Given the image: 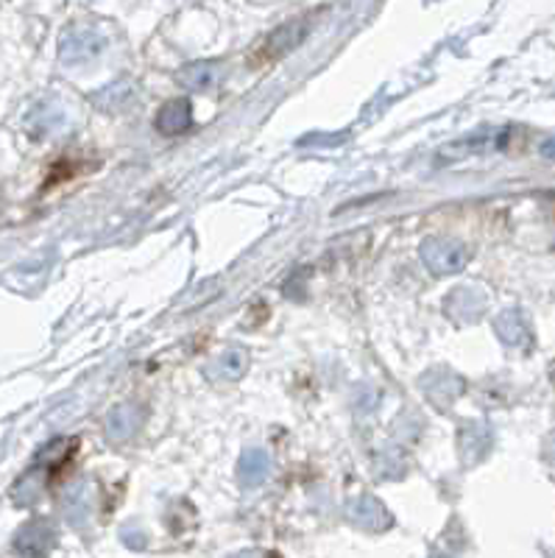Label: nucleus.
<instances>
[{
    "instance_id": "obj_11",
    "label": "nucleus",
    "mask_w": 555,
    "mask_h": 558,
    "mask_svg": "<svg viewBox=\"0 0 555 558\" xmlns=\"http://www.w3.org/2000/svg\"><path fill=\"white\" fill-rule=\"evenodd\" d=\"M494 330H497L499 341L508 343V347H528L530 343V327L517 307H508V311L499 313L494 318Z\"/></svg>"
},
{
    "instance_id": "obj_16",
    "label": "nucleus",
    "mask_w": 555,
    "mask_h": 558,
    "mask_svg": "<svg viewBox=\"0 0 555 558\" xmlns=\"http://www.w3.org/2000/svg\"><path fill=\"white\" fill-rule=\"evenodd\" d=\"M224 70L218 62H196V64H188L184 70H179V84H184L188 89H196V93H202V89H213L218 87V82H221Z\"/></svg>"
},
{
    "instance_id": "obj_15",
    "label": "nucleus",
    "mask_w": 555,
    "mask_h": 558,
    "mask_svg": "<svg viewBox=\"0 0 555 558\" xmlns=\"http://www.w3.org/2000/svg\"><path fill=\"white\" fill-rule=\"evenodd\" d=\"M154 123L162 134H182L193 123V109H190L188 98H173V101L165 104Z\"/></svg>"
},
{
    "instance_id": "obj_18",
    "label": "nucleus",
    "mask_w": 555,
    "mask_h": 558,
    "mask_svg": "<svg viewBox=\"0 0 555 558\" xmlns=\"http://www.w3.org/2000/svg\"><path fill=\"white\" fill-rule=\"evenodd\" d=\"M134 98V84L129 82V78H123V82L118 84H109V87H104L101 93H95V107L104 109V112H118V109L126 107L129 101Z\"/></svg>"
},
{
    "instance_id": "obj_12",
    "label": "nucleus",
    "mask_w": 555,
    "mask_h": 558,
    "mask_svg": "<svg viewBox=\"0 0 555 558\" xmlns=\"http://www.w3.org/2000/svg\"><path fill=\"white\" fill-rule=\"evenodd\" d=\"M137 425H140L137 405H132V402H120V405H114L107 416L109 441H114V445L129 441V438L134 436V430H137Z\"/></svg>"
},
{
    "instance_id": "obj_17",
    "label": "nucleus",
    "mask_w": 555,
    "mask_h": 558,
    "mask_svg": "<svg viewBox=\"0 0 555 558\" xmlns=\"http://www.w3.org/2000/svg\"><path fill=\"white\" fill-rule=\"evenodd\" d=\"M64 514H68V522L79 527L89 520V514H93V483L79 481L70 488L68 497H64Z\"/></svg>"
},
{
    "instance_id": "obj_20",
    "label": "nucleus",
    "mask_w": 555,
    "mask_h": 558,
    "mask_svg": "<svg viewBox=\"0 0 555 558\" xmlns=\"http://www.w3.org/2000/svg\"><path fill=\"white\" fill-rule=\"evenodd\" d=\"M343 137H322V134H310V137H304L302 140V146H313V143H316V146H327V143H341Z\"/></svg>"
},
{
    "instance_id": "obj_3",
    "label": "nucleus",
    "mask_w": 555,
    "mask_h": 558,
    "mask_svg": "<svg viewBox=\"0 0 555 558\" xmlns=\"http://www.w3.org/2000/svg\"><path fill=\"white\" fill-rule=\"evenodd\" d=\"M422 263L436 274V277H449L469 266L472 260V248L461 241H444V238H430L419 248Z\"/></svg>"
},
{
    "instance_id": "obj_8",
    "label": "nucleus",
    "mask_w": 555,
    "mask_h": 558,
    "mask_svg": "<svg viewBox=\"0 0 555 558\" xmlns=\"http://www.w3.org/2000/svg\"><path fill=\"white\" fill-rule=\"evenodd\" d=\"M53 539H57L53 527L43 520H34L20 527L17 539H14V550L23 558H45L51 553Z\"/></svg>"
},
{
    "instance_id": "obj_10",
    "label": "nucleus",
    "mask_w": 555,
    "mask_h": 558,
    "mask_svg": "<svg viewBox=\"0 0 555 558\" xmlns=\"http://www.w3.org/2000/svg\"><path fill=\"white\" fill-rule=\"evenodd\" d=\"M268 475H272V458H268V452L260 450V447H252V450H246L243 456H240L238 477L243 486L246 488L263 486V483L268 481Z\"/></svg>"
},
{
    "instance_id": "obj_7",
    "label": "nucleus",
    "mask_w": 555,
    "mask_h": 558,
    "mask_svg": "<svg viewBox=\"0 0 555 558\" xmlns=\"http://www.w3.org/2000/svg\"><path fill=\"white\" fill-rule=\"evenodd\" d=\"M347 514L360 531H369V533H379V531H388L391 527V514H388V508L372 495H363V497H354L352 502L347 506Z\"/></svg>"
},
{
    "instance_id": "obj_19",
    "label": "nucleus",
    "mask_w": 555,
    "mask_h": 558,
    "mask_svg": "<svg viewBox=\"0 0 555 558\" xmlns=\"http://www.w3.org/2000/svg\"><path fill=\"white\" fill-rule=\"evenodd\" d=\"M542 456H544V461H547L550 466H553V470H555V433H550V436L544 438Z\"/></svg>"
},
{
    "instance_id": "obj_2",
    "label": "nucleus",
    "mask_w": 555,
    "mask_h": 558,
    "mask_svg": "<svg viewBox=\"0 0 555 558\" xmlns=\"http://www.w3.org/2000/svg\"><path fill=\"white\" fill-rule=\"evenodd\" d=\"M307 34H310L307 17H297L282 23V26L274 28V32L260 43L257 51L252 53V68H263V64H274L279 62V59H285L291 51H297L299 45L307 39Z\"/></svg>"
},
{
    "instance_id": "obj_5",
    "label": "nucleus",
    "mask_w": 555,
    "mask_h": 558,
    "mask_svg": "<svg viewBox=\"0 0 555 558\" xmlns=\"http://www.w3.org/2000/svg\"><path fill=\"white\" fill-rule=\"evenodd\" d=\"M419 386H422V391L427 393V400L433 402V405L449 408L458 397H461L467 383L455 375V372H447V368H433V372H427V375L422 377Z\"/></svg>"
},
{
    "instance_id": "obj_13",
    "label": "nucleus",
    "mask_w": 555,
    "mask_h": 558,
    "mask_svg": "<svg viewBox=\"0 0 555 558\" xmlns=\"http://www.w3.org/2000/svg\"><path fill=\"white\" fill-rule=\"evenodd\" d=\"M64 123V107L57 101H45L39 107L32 109V114L26 118V129L34 137H48V134L59 132Z\"/></svg>"
},
{
    "instance_id": "obj_1",
    "label": "nucleus",
    "mask_w": 555,
    "mask_h": 558,
    "mask_svg": "<svg viewBox=\"0 0 555 558\" xmlns=\"http://www.w3.org/2000/svg\"><path fill=\"white\" fill-rule=\"evenodd\" d=\"M107 48V34L93 23H73L59 39V59L70 68L93 62Z\"/></svg>"
},
{
    "instance_id": "obj_4",
    "label": "nucleus",
    "mask_w": 555,
    "mask_h": 558,
    "mask_svg": "<svg viewBox=\"0 0 555 558\" xmlns=\"http://www.w3.org/2000/svg\"><path fill=\"white\" fill-rule=\"evenodd\" d=\"M492 450V430H488L486 422L480 418H469L463 422L461 430H458V452H461V461L467 466H474Z\"/></svg>"
},
{
    "instance_id": "obj_23",
    "label": "nucleus",
    "mask_w": 555,
    "mask_h": 558,
    "mask_svg": "<svg viewBox=\"0 0 555 558\" xmlns=\"http://www.w3.org/2000/svg\"><path fill=\"white\" fill-rule=\"evenodd\" d=\"M550 377H553V383H555V361H553V366H550Z\"/></svg>"
},
{
    "instance_id": "obj_14",
    "label": "nucleus",
    "mask_w": 555,
    "mask_h": 558,
    "mask_svg": "<svg viewBox=\"0 0 555 558\" xmlns=\"http://www.w3.org/2000/svg\"><path fill=\"white\" fill-rule=\"evenodd\" d=\"M249 372V355L243 349H224L207 366V377L213 380H240Z\"/></svg>"
},
{
    "instance_id": "obj_9",
    "label": "nucleus",
    "mask_w": 555,
    "mask_h": 558,
    "mask_svg": "<svg viewBox=\"0 0 555 558\" xmlns=\"http://www.w3.org/2000/svg\"><path fill=\"white\" fill-rule=\"evenodd\" d=\"M508 137V132H474L463 140H455L449 143L447 148H442V159L444 162H453V159H463V157H472V154H486L492 148H499Z\"/></svg>"
},
{
    "instance_id": "obj_21",
    "label": "nucleus",
    "mask_w": 555,
    "mask_h": 558,
    "mask_svg": "<svg viewBox=\"0 0 555 558\" xmlns=\"http://www.w3.org/2000/svg\"><path fill=\"white\" fill-rule=\"evenodd\" d=\"M542 154H544V157H547V159H555V137L544 140V143H542Z\"/></svg>"
},
{
    "instance_id": "obj_6",
    "label": "nucleus",
    "mask_w": 555,
    "mask_h": 558,
    "mask_svg": "<svg viewBox=\"0 0 555 558\" xmlns=\"http://www.w3.org/2000/svg\"><path fill=\"white\" fill-rule=\"evenodd\" d=\"M444 307H447V316H453L458 324H474L486 311V293L478 286H461L449 293Z\"/></svg>"
},
{
    "instance_id": "obj_22",
    "label": "nucleus",
    "mask_w": 555,
    "mask_h": 558,
    "mask_svg": "<svg viewBox=\"0 0 555 558\" xmlns=\"http://www.w3.org/2000/svg\"><path fill=\"white\" fill-rule=\"evenodd\" d=\"M430 558H449V556H444V553H438V550H433V553H430Z\"/></svg>"
}]
</instances>
